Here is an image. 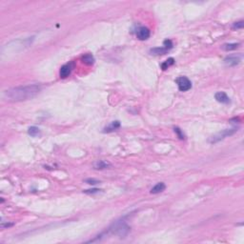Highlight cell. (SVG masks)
<instances>
[{
    "mask_svg": "<svg viewBox=\"0 0 244 244\" xmlns=\"http://www.w3.org/2000/svg\"><path fill=\"white\" fill-rule=\"evenodd\" d=\"M120 127V122L119 121H112L108 127H106L104 129L105 133H110V132H114L116 129H118Z\"/></svg>",
    "mask_w": 244,
    "mask_h": 244,
    "instance_id": "cell-10",
    "label": "cell"
},
{
    "mask_svg": "<svg viewBox=\"0 0 244 244\" xmlns=\"http://www.w3.org/2000/svg\"><path fill=\"white\" fill-rule=\"evenodd\" d=\"M86 182L88 184H91V185H95V184L99 183V181L96 179H93V178H89V179H86Z\"/></svg>",
    "mask_w": 244,
    "mask_h": 244,
    "instance_id": "cell-20",
    "label": "cell"
},
{
    "mask_svg": "<svg viewBox=\"0 0 244 244\" xmlns=\"http://www.w3.org/2000/svg\"><path fill=\"white\" fill-rule=\"evenodd\" d=\"M130 226L124 220H117L110 226L109 232L119 237H125L130 233Z\"/></svg>",
    "mask_w": 244,
    "mask_h": 244,
    "instance_id": "cell-2",
    "label": "cell"
},
{
    "mask_svg": "<svg viewBox=\"0 0 244 244\" xmlns=\"http://www.w3.org/2000/svg\"><path fill=\"white\" fill-rule=\"evenodd\" d=\"M150 30L146 27H140L137 29V32H136V36L137 38L140 39V40H146L150 37Z\"/></svg>",
    "mask_w": 244,
    "mask_h": 244,
    "instance_id": "cell-7",
    "label": "cell"
},
{
    "mask_svg": "<svg viewBox=\"0 0 244 244\" xmlns=\"http://www.w3.org/2000/svg\"><path fill=\"white\" fill-rule=\"evenodd\" d=\"M73 69V62H70V63H67L65 65H63L60 68L59 71V76L61 78H66L71 74L72 71Z\"/></svg>",
    "mask_w": 244,
    "mask_h": 244,
    "instance_id": "cell-5",
    "label": "cell"
},
{
    "mask_svg": "<svg viewBox=\"0 0 244 244\" xmlns=\"http://www.w3.org/2000/svg\"><path fill=\"white\" fill-rule=\"evenodd\" d=\"M240 61H241L240 55H229L224 59V64L232 67V66H236L237 64H239Z\"/></svg>",
    "mask_w": 244,
    "mask_h": 244,
    "instance_id": "cell-6",
    "label": "cell"
},
{
    "mask_svg": "<svg viewBox=\"0 0 244 244\" xmlns=\"http://www.w3.org/2000/svg\"><path fill=\"white\" fill-rule=\"evenodd\" d=\"M12 225H14V223H7V224H2V225H1V227H2V228H5V227H11V226H12Z\"/></svg>",
    "mask_w": 244,
    "mask_h": 244,
    "instance_id": "cell-22",
    "label": "cell"
},
{
    "mask_svg": "<svg viewBox=\"0 0 244 244\" xmlns=\"http://www.w3.org/2000/svg\"><path fill=\"white\" fill-rule=\"evenodd\" d=\"M236 131H237V128H232V129H226V130H224V131H222V132L218 133L217 135L213 136L212 138L210 139V142L211 143H216L218 141L224 139L225 137L234 135L236 132Z\"/></svg>",
    "mask_w": 244,
    "mask_h": 244,
    "instance_id": "cell-3",
    "label": "cell"
},
{
    "mask_svg": "<svg viewBox=\"0 0 244 244\" xmlns=\"http://www.w3.org/2000/svg\"><path fill=\"white\" fill-rule=\"evenodd\" d=\"M100 190H98V189H92V190H85V191H83L85 194H96V193H98Z\"/></svg>",
    "mask_w": 244,
    "mask_h": 244,
    "instance_id": "cell-21",
    "label": "cell"
},
{
    "mask_svg": "<svg viewBox=\"0 0 244 244\" xmlns=\"http://www.w3.org/2000/svg\"><path fill=\"white\" fill-rule=\"evenodd\" d=\"M163 45H164L163 47L166 48V49L168 50V51H169V50H171V49L173 48V42H172L170 39H167V40H165V41L163 42Z\"/></svg>",
    "mask_w": 244,
    "mask_h": 244,
    "instance_id": "cell-18",
    "label": "cell"
},
{
    "mask_svg": "<svg viewBox=\"0 0 244 244\" xmlns=\"http://www.w3.org/2000/svg\"><path fill=\"white\" fill-rule=\"evenodd\" d=\"M243 27H244V22L242 20L239 21V22H236L233 25V28L234 29H242Z\"/></svg>",
    "mask_w": 244,
    "mask_h": 244,
    "instance_id": "cell-19",
    "label": "cell"
},
{
    "mask_svg": "<svg viewBox=\"0 0 244 244\" xmlns=\"http://www.w3.org/2000/svg\"><path fill=\"white\" fill-rule=\"evenodd\" d=\"M174 132H176V134L177 135V136L179 137L180 139H184L185 138V135L183 134V132L179 128H177V127L174 128Z\"/></svg>",
    "mask_w": 244,
    "mask_h": 244,
    "instance_id": "cell-17",
    "label": "cell"
},
{
    "mask_svg": "<svg viewBox=\"0 0 244 244\" xmlns=\"http://www.w3.org/2000/svg\"><path fill=\"white\" fill-rule=\"evenodd\" d=\"M111 167V163L105 160H97L93 163V168L96 170H104V169H108Z\"/></svg>",
    "mask_w": 244,
    "mask_h": 244,
    "instance_id": "cell-9",
    "label": "cell"
},
{
    "mask_svg": "<svg viewBox=\"0 0 244 244\" xmlns=\"http://www.w3.org/2000/svg\"><path fill=\"white\" fill-rule=\"evenodd\" d=\"M174 64V59L173 57H170L161 64V68H162V70H166V69H168L169 67H171Z\"/></svg>",
    "mask_w": 244,
    "mask_h": 244,
    "instance_id": "cell-16",
    "label": "cell"
},
{
    "mask_svg": "<svg viewBox=\"0 0 244 244\" xmlns=\"http://www.w3.org/2000/svg\"><path fill=\"white\" fill-rule=\"evenodd\" d=\"M166 188V185L163 182H159L156 185H155L153 188L151 189V193L152 194H159L161 192H163Z\"/></svg>",
    "mask_w": 244,
    "mask_h": 244,
    "instance_id": "cell-11",
    "label": "cell"
},
{
    "mask_svg": "<svg viewBox=\"0 0 244 244\" xmlns=\"http://www.w3.org/2000/svg\"><path fill=\"white\" fill-rule=\"evenodd\" d=\"M150 52L152 53V54H164L168 52V50L164 47H160V48H154L150 50Z\"/></svg>",
    "mask_w": 244,
    "mask_h": 244,
    "instance_id": "cell-13",
    "label": "cell"
},
{
    "mask_svg": "<svg viewBox=\"0 0 244 244\" xmlns=\"http://www.w3.org/2000/svg\"><path fill=\"white\" fill-rule=\"evenodd\" d=\"M41 90V87L37 84L20 86L11 88L10 90L5 91L4 97L8 101H23L34 97Z\"/></svg>",
    "mask_w": 244,
    "mask_h": 244,
    "instance_id": "cell-1",
    "label": "cell"
},
{
    "mask_svg": "<svg viewBox=\"0 0 244 244\" xmlns=\"http://www.w3.org/2000/svg\"><path fill=\"white\" fill-rule=\"evenodd\" d=\"M215 97L216 99V101H218L220 103H222V104H228V103L231 102L230 97L224 92H218V93H216Z\"/></svg>",
    "mask_w": 244,
    "mask_h": 244,
    "instance_id": "cell-8",
    "label": "cell"
},
{
    "mask_svg": "<svg viewBox=\"0 0 244 244\" xmlns=\"http://www.w3.org/2000/svg\"><path fill=\"white\" fill-rule=\"evenodd\" d=\"M28 134L31 135V136H33V137H35L37 135H40V130L35 127V126H32V127H30L29 130H28Z\"/></svg>",
    "mask_w": 244,
    "mask_h": 244,
    "instance_id": "cell-14",
    "label": "cell"
},
{
    "mask_svg": "<svg viewBox=\"0 0 244 244\" xmlns=\"http://www.w3.org/2000/svg\"><path fill=\"white\" fill-rule=\"evenodd\" d=\"M239 43H229V44H224L222 49L225 50V51H233V50L239 48Z\"/></svg>",
    "mask_w": 244,
    "mask_h": 244,
    "instance_id": "cell-15",
    "label": "cell"
},
{
    "mask_svg": "<svg viewBox=\"0 0 244 244\" xmlns=\"http://www.w3.org/2000/svg\"><path fill=\"white\" fill-rule=\"evenodd\" d=\"M176 82L177 84V87L179 91L181 92H187L192 88V82L191 80L186 76H180L177 77Z\"/></svg>",
    "mask_w": 244,
    "mask_h": 244,
    "instance_id": "cell-4",
    "label": "cell"
},
{
    "mask_svg": "<svg viewBox=\"0 0 244 244\" xmlns=\"http://www.w3.org/2000/svg\"><path fill=\"white\" fill-rule=\"evenodd\" d=\"M82 61L87 65H93L95 63V57L92 54H87L82 57Z\"/></svg>",
    "mask_w": 244,
    "mask_h": 244,
    "instance_id": "cell-12",
    "label": "cell"
}]
</instances>
